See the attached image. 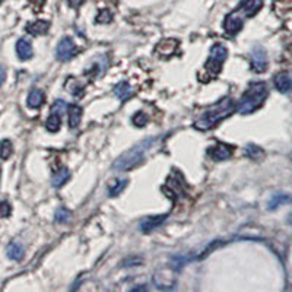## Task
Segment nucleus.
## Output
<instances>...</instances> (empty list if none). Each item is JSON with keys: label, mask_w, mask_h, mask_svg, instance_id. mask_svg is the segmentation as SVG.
I'll use <instances>...</instances> for the list:
<instances>
[{"label": "nucleus", "mask_w": 292, "mask_h": 292, "mask_svg": "<svg viewBox=\"0 0 292 292\" xmlns=\"http://www.w3.org/2000/svg\"><path fill=\"white\" fill-rule=\"evenodd\" d=\"M31 1H32L34 4H37V6H41V4L44 3V0H31Z\"/></svg>", "instance_id": "f704fd0d"}, {"label": "nucleus", "mask_w": 292, "mask_h": 292, "mask_svg": "<svg viewBox=\"0 0 292 292\" xmlns=\"http://www.w3.org/2000/svg\"><path fill=\"white\" fill-rule=\"evenodd\" d=\"M113 92H114V95L120 101H126V99H129V98L133 95V89H132L130 83L126 82V80L124 82H118L116 86H114Z\"/></svg>", "instance_id": "dca6fc26"}, {"label": "nucleus", "mask_w": 292, "mask_h": 292, "mask_svg": "<svg viewBox=\"0 0 292 292\" xmlns=\"http://www.w3.org/2000/svg\"><path fill=\"white\" fill-rule=\"evenodd\" d=\"M262 0H241L237 9L244 15V18H252L262 9Z\"/></svg>", "instance_id": "9b49d317"}, {"label": "nucleus", "mask_w": 292, "mask_h": 292, "mask_svg": "<svg viewBox=\"0 0 292 292\" xmlns=\"http://www.w3.org/2000/svg\"><path fill=\"white\" fill-rule=\"evenodd\" d=\"M233 151L234 146L227 145V143H222V142H218L216 146L211 148L208 152H209V156L214 161H225V159H228L230 156L233 155Z\"/></svg>", "instance_id": "9d476101"}, {"label": "nucleus", "mask_w": 292, "mask_h": 292, "mask_svg": "<svg viewBox=\"0 0 292 292\" xmlns=\"http://www.w3.org/2000/svg\"><path fill=\"white\" fill-rule=\"evenodd\" d=\"M78 54V47L75 45L73 39L69 38V37H64V38L60 39V42L57 44V48H56V56L58 60L61 61H67L70 58H73Z\"/></svg>", "instance_id": "423d86ee"}, {"label": "nucleus", "mask_w": 292, "mask_h": 292, "mask_svg": "<svg viewBox=\"0 0 292 292\" xmlns=\"http://www.w3.org/2000/svg\"><path fill=\"white\" fill-rule=\"evenodd\" d=\"M44 102V94L39 89H32L28 95V107L29 108H39Z\"/></svg>", "instance_id": "4be33fe9"}, {"label": "nucleus", "mask_w": 292, "mask_h": 292, "mask_svg": "<svg viewBox=\"0 0 292 292\" xmlns=\"http://www.w3.org/2000/svg\"><path fill=\"white\" fill-rule=\"evenodd\" d=\"M246 154H247V156L253 158V159H257V158H260V156L263 155V151L259 146H256V145H249L246 148Z\"/></svg>", "instance_id": "c85d7f7f"}, {"label": "nucleus", "mask_w": 292, "mask_h": 292, "mask_svg": "<svg viewBox=\"0 0 292 292\" xmlns=\"http://www.w3.org/2000/svg\"><path fill=\"white\" fill-rule=\"evenodd\" d=\"M177 45H178L177 39L173 38L164 39V41H161V42L156 45V53H158L159 56H162V57H168V56L174 54L175 50H177Z\"/></svg>", "instance_id": "4468645a"}, {"label": "nucleus", "mask_w": 292, "mask_h": 292, "mask_svg": "<svg viewBox=\"0 0 292 292\" xmlns=\"http://www.w3.org/2000/svg\"><path fill=\"white\" fill-rule=\"evenodd\" d=\"M291 196L288 195H284V193H281V195H275L269 200V203H268V209L269 211H275V209H278L279 206H282V205H287V203H291Z\"/></svg>", "instance_id": "412c9836"}, {"label": "nucleus", "mask_w": 292, "mask_h": 292, "mask_svg": "<svg viewBox=\"0 0 292 292\" xmlns=\"http://www.w3.org/2000/svg\"><path fill=\"white\" fill-rule=\"evenodd\" d=\"M154 284L159 290H173L175 285L174 269H159L154 275Z\"/></svg>", "instance_id": "6e6552de"}, {"label": "nucleus", "mask_w": 292, "mask_h": 292, "mask_svg": "<svg viewBox=\"0 0 292 292\" xmlns=\"http://www.w3.org/2000/svg\"><path fill=\"white\" fill-rule=\"evenodd\" d=\"M275 86L276 89L281 92V94H288L292 91V76L288 73V72H281L278 73L275 79Z\"/></svg>", "instance_id": "f8f14e48"}, {"label": "nucleus", "mask_w": 292, "mask_h": 292, "mask_svg": "<svg viewBox=\"0 0 292 292\" xmlns=\"http://www.w3.org/2000/svg\"><path fill=\"white\" fill-rule=\"evenodd\" d=\"M168 218V215H159V216H148L145 219H142L140 222V231H143L145 234L151 233L152 230H155L156 227H159L165 219Z\"/></svg>", "instance_id": "ddd939ff"}, {"label": "nucleus", "mask_w": 292, "mask_h": 292, "mask_svg": "<svg viewBox=\"0 0 292 292\" xmlns=\"http://www.w3.org/2000/svg\"><path fill=\"white\" fill-rule=\"evenodd\" d=\"M70 219V212L66 208H58L56 212V221L60 224H66Z\"/></svg>", "instance_id": "bb28decb"}, {"label": "nucleus", "mask_w": 292, "mask_h": 292, "mask_svg": "<svg viewBox=\"0 0 292 292\" xmlns=\"http://www.w3.org/2000/svg\"><path fill=\"white\" fill-rule=\"evenodd\" d=\"M186 262H187L186 257H183V256H174V257L171 259V268H173L174 271H180V269L186 265Z\"/></svg>", "instance_id": "7c9ffc66"}, {"label": "nucleus", "mask_w": 292, "mask_h": 292, "mask_svg": "<svg viewBox=\"0 0 292 292\" xmlns=\"http://www.w3.org/2000/svg\"><path fill=\"white\" fill-rule=\"evenodd\" d=\"M228 56V50L225 45L222 44H215L211 48V54L209 58L205 64V72H206V78L205 80H211V79L216 78L221 70H222V64L225 63Z\"/></svg>", "instance_id": "20e7f679"}, {"label": "nucleus", "mask_w": 292, "mask_h": 292, "mask_svg": "<svg viewBox=\"0 0 292 292\" xmlns=\"http://www.w3.org/2000/svg\"><path fill=\"white\" fill-rule=\"evenodd\" d=\"M67 114H69V127L70 129H76L80 123V117H82V108L79 105H69L67 107Z\"/></svg>", "instance_id": "a211bd4d"}, {"label": "nucleus", "mask_w": 292, "mask_h": 292, "mask_svg": "<svg viewBox=\"0 0 292 292\" xmlns=\"http://www.w3.org/2000/svg\"><path fill=\"white\" fill-rule=\"evenodd\" d=\"M268 98V86L265 82L254 80L246 89L244 95L241 97L240 102L237 104V111L243 116L252 114L257 108L262 107L265 99Z\"/></svg>", "instance_id": "f03ea898"}, {"label": "nucleus", "mask_w": 292, "mask_h": 292, "mask_svg": "<svg viewBox=\"0 0 292 292\" xmlns=\"http://www.w3.org/2000/svg\"><path fill=\"white\" fill-rule=\"evenodd\" d=\"M50 28V23L47 20H35L26 25V32L37 37V35H44Z\"/></svg>", "instance_id": "2eb2a0df"}, {"label": "nucleus", "mask_w": 292, "mask_h": 292, "mask_svg": "<svg viewBox=\"0 0 292 292\" xmlns=\"http://www.w3.org/2000/svg\"><path fill=\"white\" fill-rule=\"evenodd\" d=\"M70 178V173H69V170L67 168H60L56 174L53 175V178H51V183H53V186L56 187V189H60L61 186H64L66 183H67V180Z\"/></svg>", "instance_id": "6ab92c4d"}, {"label": "nucleus", "mask_w": 292, "mask_h": 292, "mask_svg": "<svg viewBox=\"0 0 292 292\" xmlns=\"http://www.w3.org/2000/svg\"><path fill=\"white\" fill-rule=\"evenodd\" d=\"M13 152V146H12V142L9 139H3L0 142V158L1 159H7L10 158Z\"/></svg>", "instance_id": "393cba45"}, {"label": "nucleus", "mask_w": 292, "mask_h": 292, "mask_svg": "<svg viewBox=\"0 0 292 292\" xmlns=\"http://www.w3.org/2000/svg\"><path fill=\"white\" fill-rule=\"evenodd\" d=\"M83 1H85V0H67L69 6H70V7H73V9H78V7H80V4H82Z\"/></svg>", "instance_id": "473e14b6"}, {"label": "nucleus", "mask_w": 292, "mask_h": 292, "mask_svg": "<svg viewBox=\"0 0 292 292\" xmlns=\"http://www.w3.org/2000/svg\"><path fill=\"white\" fill-rule=\"evenodd\" d=\"M155 137H148V139L140 140L132 149H129L127 152H124L123 155L117 158L113 164V168L116 171H129V170L137 167L139 164H142L146 152L151 149V146L155 143Z\"/></svg>", "instance_id": "7ed1b4c3"}, {"label": "nucleus", "mask_w": 292, "mask_h": 292, "mask_svg": "<svg viewBox=\"0 0 292 292\" xmlns=\"http://www.w3.org/2000/svg\"><path fill=\"white\" fill-rule=\"evenodd\" d=\"M186 183L183 180V177L180 173H173V174L168 177L167 180V184L164 186V193L168 195L171 199H180L183 196H186Z\"/></svg>", "instance_id": "39448f33"}, {"label": "nucleus", "mask_w": 292, "mask_h": 292, "mask_svg": "<svg viewBox=\"0 0 292 292\" xmlns=\"http://www.w3.org/2000/svg\"><path fill=\"white\" fill-rule=\"evenodd\" d=\"M148 116L143 113V111H139V113H136L135 116H133V118H132V121H133V124L136 126V127H143L146 123H148Z\"/></svg>", "instance_id": "a878e982"}, {"label": "nucleus", "mask_w": 292, "mask_h": 292, "mask_svg": "<svg viewBox=\"0 0 292 292\" xmlns=\"http://www.w3.org/2000/svg\"><path fill=\"white\" fill-rule=\"evenodd\" d=\"M0 3H1V0H0Z\"/></svg>", "instance_id": "e433bc0d"}, {"label": "nucleus", "mask_w": 292, "mask_h": 292, "mask_svg": "<svg viewBox=\"0 0 292 292\" xmlns=\"http://www.w3.org/2000/svg\"><path fill=\"white\" fill-rule=\"evenodd\" d=\"M127 186V180L126 178H118L116 180L111 186H110V189H108V195L111 196V197H117V196L120 195L123 190H124V187Z\"/></svg>", "instance_id": "b1692460"}, {"label": "nucleus", "mask_w": 292, "mask_h": 292, "mask_svg": "<svg viewBox=\"0 0 292 292\" xmlns=\"http://www.w3.org/2000/svg\"><path fill=\"white\" fill-rule=\"evenodd\" d=\"M6 252H7L9 259L16 260V262H19L20 259L23 257V253H25L22 244H20V243H16V241H12V243L7 246V250H6Z\"/></svg>", "instance_id": "aec40b11"}, {"label": "nucleus", "mask_w": 292, "mask_h": 292, "mask_svg": "<svg viewBox=\"0 0 292 292\" xmlns=\"http://www.w3.org/2000/svg\"><path fill=\"white\" fill-rule=\"evenodd\" d=\"M113 20V13L108 10V9H104L99 12V15L97 16V22L98 23H108Z\"/></svg>", "instance_id": "c756f323"}, {"label": "nucleus", "mask_w": 292, "mask_h": 292, "mask_svg": "<svg viewBox=\"0 0 292 292\" xmlns=\"http://www.w3.org/2000/svg\"><path fill=\"white\" fill-rule=\"evenodd\" d=\"M16 53H18V57L20 60H29L32 57V45L28 39L20 38L18 42H16Z\"/></svg>", "instance_id": "f3484780"}, {"label": "nucleus", "mask_w": 292, "mask_h": 292, "mask_svg": "<svg viewBox=\"0 0 292 292\" xmlns=\"http://www.w3.org/2000/svg\"><path fill=\"white\" fill-rule=\"evenodd\" d=\"M243 23H244V15L238 10V9H235L233 10L231 13H228L227 15V18L224 20V28H225V32L228 34V35H235L237 32H240L241 31V28H243Z\"/></svg>", "instance_id": "0eeeda50"}, {"label": "nucleus", "mask_w": 292, "mask_h": 292, "mask_svg": "<svg viewBox=\"0 0 292 292\" xmlns=\"http://www.w3.org/2000/svg\"><path fill=\"white\" fill-rule=\"evenodd\" d=\"M60 124H61V116L57 113H50V116L47 118V123H45V127L48 132H57L60 129Z\"/></svg>", "instance_id": "5701e85b"}, {"label": "nucleus", "mask_w": 292, "mask_h": 292, "mask_svg": "<svg viewBox=\"0 0 292 292\" xmlns=\"http://www.w3.org/2000/svg\"><path fill=\"white\" fill-rule=\"evenodd\" d=\"M290 221H291V224H292V215H291V218H290Z\"/></svg>", "instance_id": "c9c22d12"}, {"label": "nucleus", "mask_w": 292, "mask_h": 292, "mask_svg": "<svg viewBox=\"0 0 292 292\" xmlns=\"http://www.w3.org/2000/svg\"><path fill=\"white\" fill-rule=\"evenodd\" d=\"M4 79H6V70H4L3 66H0V86H1V83L4 82Z\"/></svg>", "instance_id": "72a5a7b5"}, {"label": "nucleus", "mask_w": 292, "mask_h": 292, "mask_svg": "<svg viewBox=\"0 0 292 292\" xmlns=\"http://www.w3.org/2000/svg\"><path fill=\"white\" fill-rule=\"evenodd\" d=\"M10 211H12V208H10V205L7 203V202H0V219L1 218H7L9 215H10Z\"/></svg>", "instance_id": "2f4dec72"}, {"label": "nucleus", "mask_w": 292, "mask_h": 292, "mask_svg": "<svg viewBox=\"0 0 292 292\" xmlns=\"http://www.w3.org/2000/svg\"><path fill=\"white\" fill-rule=\"evenodd\" d=\"M67 110V104L61 99H57L53 105H51V113H57L60 116L64 114V111Z\"/></svg>", "instance_id": "cd10ccee"}, {"label": "nucleus", "mask_w": 292, "mask_h": 292, "mask_svg": "<svg viewBox=\"0 0 292 292\" xmlns=\"http://www.w3.org/2000/svg\"><path fill=\"white\" fill-rule=\"evenodd\" d=\"M250 64L256 73H262L268 69V56L262 47H254L250 54Z\"/></svg>", "instance_id": "1a4fd4ad"}, {"label": "nucleus", "mask_w": 292, "mask_h": 292, "mask_svg": "<svg viewBox=\"0 0 292 292\" xmlns=\"http://www.w3.org/2000/svg\"><path fill=\"white\" fill-rule=\"evenodd\" d=\"M235 108V104L230 97L222 98L221 101H218L214 107H211L208 111H205L202 116L199 117L195 121V129L197 130H211L215 126H218L224 118L230 116Z\"/></svg>", "instance_id": "f257e3e1"}]
</instances>
